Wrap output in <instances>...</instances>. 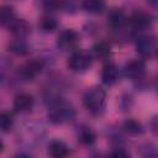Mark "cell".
I'll use <instances>...</instances> for the list:
<instances>
[{
  "instance_id": "7",
  "label": "cell",
  "mask_w": 158,
  "mask_h": 158,
  "mask_svg": "<svg viewBox=\"0 0 158 158\" xmlns=\"http://www.w3.org/2000/svg\"><path fill=\"white\" fill-rule=\"evenodd\" d=\"M136 49L142 57H151L156 51V40L151 36H142L136 42Z\"/></svg>"
},
{
  "instance_id": "18",
  "label": "cell",
  "mask_w": 158,
  "mask_h": 158,
  "mask_svg": "<svg viewBox=\"0 0 158 158\" xmlns=\"http://www.w3.org/2000/svg\"><path fill=\"white\" fill-rule=\"evenodd\" d=\"M14 125V116L10 111H2L0 114V127L2 132H9Z\"/></svg>"
},
{
  "instance_id": "5",
  "label": "cell",
  "mask_w": 158,
  "mask_h": 158,
  "mask_svg": "<svg viewBox=\"0 0 158 158\" xmlns=\"http://www.w3.org/2000/svg\"><path fill=\"white\" fill-rule=\"evenodd\" d=\"M33 96L28 93H20L14 99V109L16 112L26 114L33 107Z\"/></svg>"
},
{
  "instance_id": "20",
  "label": "cell",
  "mask_w": 158,
  "mask_h": 158,
  "mask_svg": "<svg viewBox=\"0 0 158 158\" xmlns=\"http://www.w3.org/2000/svg\"><path fill=\"white\" fill-rule=\"evenodd\" d=\"M9 49L11 52H14L15 54H19V56H25L28 53V48L27 46L21 41V38H19L17 41L12 42L10 46H9Z\"/></svg>"
},
{
  "instance_id": "15",
  "label": "cell",
  "mask_w": 158,
  "mask_h": 158,
  "mask_svg": "<svg viewBox=\"0 0 158 158\" xmlns=\"http://www.w3.org/2000/svg\"><path fill=\"white\" fill-rule=\"evenodd\" d=\"M81 7L89 14H100L105 9L104 0H81Z\"/></svg>"
},
{
  "instance_id": "16",
  "label": "cell",
  "mask_w": 158,
  "mask_h": 158,
  "mask_svg": "<svg viewBox=\"0 0 158 158\" xmlns=\"http://www.w3.org/2000/svg\"><path fill=\"white\" fill-rule=\"evenodd\" d=\"M15 12L14 9L9 5H5L0 10V22L4 27H9V25L15 20Z\"/></svg>"
},
{
  "instance_id": "10",
  "label": "cell",
  "mask_w": 158,
  "mask_h": 158,
  "mask_svg": "<svg viewBox=\"0 0 158 158\" xmlns=\"http://www.w3.org/2000/svg\"><path fill=\"white\" fill-rule=\"evenodd\" d=\"M14 36L17 38H23L30 32V25L23 19H15L7 27Z\"/></svg>"
},
{
  "instance_id": "14",
  "label": "cell",
  "mask_w": 158,
  "mask_h": 158,
  "mask_svg": "<svg viewBox=\"0 0 158 158\" xmlns=\"http://www.w3.org/2000/svg\"><path fill=\"white\" fill-rule=\"evenodd\" d=\"M122 128L126 133H128L131 136H138V135H142L144 132V128H143L142 123L138 122L137 120H133V118L126 120L122 125Z\"/></svg>"
},
{
  "instance_id": "23",
  "label": "cell",
  "mask_w": 158,
  "mask_h": 158,
  "mask_svg": "<svg viewBox=\"0 0 158 158\" xmlns=\"http://www.w3.org/2000/svg\"><path fill=\"white\" fill-rule=\"evenodd\" d=\"M139 152H141V154L143 157H156V156H158V151L152 144H144V146H142Z\"/></svg>"
},
{
  "instance_id": "21",
  "label": "cell",
  "mask_w": 158,
  "mask_h": 158,
  "mask_svg": "<svg viewBox=\"0 0 158 158\" xmlns=\"http://www.w3.org/2000/svg\"><path fill=\"white\" fill-rule=\"evenodd\" d=\"M95 138H96V136L90 128H84V130L80 131L79 141L83 144H93L95 142Z\"/></svg>"
},
{
  "instance_id": "4",
  "label": "cell",
  "mask_w": 158,
  "mask_h": 158,
  "mask_svg": "<svg viewBox=\"0 0 158 158\" xmlns=\"http://www.w3.org/2000/svg\"><path fill=\"white\" fill-rule=\"evenodd\" d=\"M79 33L72 28H67L62 31L57 40V46L62 51H72L74 49L79 43Z\"/></svg>"
},
{
  "instance_id": "22",
  "label": "cell",
  "mask_w": 158,
  "mask_h": 158,
  "mask_svg": "<svg viewBox=\"0 0 158 158\" xmlns=\"http://www.w3.org/2000/svg\"><path fill=\"white\" fill-rule=\"evenodd\" d=\"M42 5L48 11H56L63 7L64 1L63 0H42Z\"/></svg>"
},
{
  "instance_id": "12",
  "label": "cell",
  "mask_w": 158,
  "mask_h": 158,
  "mask_svg": "<svg viewBox=\"0 0 158 158\" xmlns=\"http://www.w3.org/2000/svg\"><path fill=\"white\" fill-rule=\"evenodd\" d=\"M125 22H126V17L121 10L114 9L112 11H110L107 16V25L112 30H120L125 25Z\"/></svg>"
},
{
  "instance_id": "26",
  "label": "cell",
  "mask_w": 158,
  "mask_h": 158,
  "mask_svg": "<svg viewBox=\"0 0 158 158\" xmlns=\"http://www.w3.org/2000/svg\"><path fill=\"white\" fill-rule=\"evenodd\" d=\"M148 2L153 6V7H156V9H158V0H148Z\"/></svg>"
},
{
  "instance_id": "11",
  "label": "cell",
  "mask_w": 158,
  "mask_h": 158,
  "mask_svg": "<svg viewBox=\"0 0 158 158\" xmlns=\"http://www.w3.org/2000/svg\"><path fill=\"white\" fill-rule=\"evenodd\" d=\"M128 23L131 26L132 30H142L147 26H149L151 23V19L147 14L144 12H135L130 19H128Z\"/></svg>"
},
{
  "instance_id": "9",
  "label": "cell",
  "mask_w": 158,
  "mask_h": 158,
  "mask_svg": "<svg viewBox=\"0 0 158 158\" xmlns=\"http://www.w3.org/2000/svg\"><path fill=\"white\" fill-rule=\"evenodd\" d=\"M101 80L106 85H112L118 80V69L114 63H106L102 67Z\"/></svg>"
},
{
  "instance_id": "6",
  "label": "cell",
  "mask_w": 158,
  "mask_h": 158,
  "mask_svg": "<svg viewBox=\"0 0 158 158\" xmlns=\"http://www.w3.org/2000/svg\"><path fill=\"white\" fill-rule=\"evenodd\" d=\"M144 69H146V64L142 59H132L128 63H126L123 68V74L126 78L138 79L143 75Z\"/></svg>"
},
{
  "instance_id": "13",
  "label": "cell",
  "mask_w": 158,
  "mask_h": 158,
  "mask_svg": "<svg viewBox=\"0 0 158 158\" xmlns=\"http://www.w3.org/2000/svg\"><path fill=\"white\" fill-rule=\"evenodd\" d=\"M48 154L51 157H54V158L65 157L68 154V147L62 141L54 139L48 144Z\"/></svg>"
},
{
  "instance_id": "19",
  "label": "cell",
  "mask_w": 158,
  "mask_h": 158,
  "mask_svg": "<svg viewBox=\"0 0 158 158\" xmlns=\"http://www.w3.org/2000/svg\"><path fill=\"white\" fill-rule=\"evenodd\" d=\"M40 27L44 31V32H52L56 27H57V21L54 17L52 16H43L41 20H40Z\"/></svg>"
},
{
  "instance_id": "17",
  "label": "cell",
  "mask_w": 158,
  "mask_h": 158,
  "mask_svg": "<svg viewBox=\"0 0 158 158\" xmlns=\"http://www.w3.org/2000/svg\"><path fill=\"white\" fill-rule=\"evenodd\" d=\"M110 49H111L110 44L107 42L101 41V42H98V43L94 44L93 53H94V56L96 58H106L110 54Z\"/></svg>"
},
{
  "instance_id": "3",
  "label": "cell",
  "mask_w": 158,
  "mask_h": 158,
  "mask_svg": "<svg viewBox=\"0 0 158 158\" xmlns=\"http://www.w3.org/2000/svg\"><path fill=\"white\" fill-rule=\"evenodd\" d=\"M67 65L73 72H84L91 65V56L86 51H75L69 56Z\"/></svg>"
},
{
  "instance_id": "24",
  "label": "cell",
  "mask_w": 158,
  "mask_h": 158,
  "mask_svg": "<svg viewBox=\"0 0 158 158\" xmlns=\"http://www.w3.org/2000/svg\"><path fill=\"white\" fill-rule=\"evenodd\" d=\"M149 130L154 136H158V115H154L149 120Z\"/></svg>"
},
{
  "instance_id": "2",
  "label": "cell",
  "mask_w": 158,
  "mask_h": 158,
  "mask_svg": "<svg viewBox=\"0 0 158 158\" xmlns=\"http://www.w3.org/2000/svg\"><path fill=\"white\" fill-rule=\"evenodd\" d=\"M75 111L73 106L64 101H56L52 104L48 111V120L54 125H63L74 118Z\"/></svg>"
},
{
  "instance_id": "8",
  "label": "cell",
  "mask_w": 158,
  "mask_h": 158,
  "mask_svg": "<svg viewBox=\"0 0 158 158\" xmlns=\"http://www.w3.org/2000/svg\"><path fill=\"white\" fill-rule=\"evenodd\" d=\"M42 69H43V63L41 60H30L20 68V75L26 80H31L36 78L42 72Z\"/></svg>"
},
{
  "instance_id": "1",
  "label": "cell",
  "mask_w": 158,
  "mask_h": 158,
  "mask_svg": "<svg viewBox=\"0 0 158 158\" xmlns=\"http://www.w3.org/2000/svg\"><path fill=\"white\" fill-rule=\"evenodd\" d=\"M83 104L93 115H101L106 106V91L101 86H93L84 94Z\"/></svg>"
},
{
  "instance_id": "25",
  "label": "cell",
  "mask_w": 158,
  "mask_h": 158,
  "mask_svg": "<svg viewBox=\"0 0 158 158\" xmlns=\"http://www.w3.org/2000/svg\"><path fill=\"white\" fill-rule=\"evenodd\" d=\"M111 156H114V157H127V156H128V153H127L126 151H123L122 148H120V149L114 151V152L111 153Z\"/></svg>"
}]
</instances>
